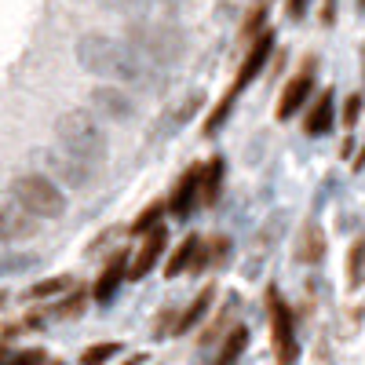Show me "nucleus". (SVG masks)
Segmentation results:
<instances>
[{
  "label": "nucleus",
  "mask_w": 365,
  "mask_h": 365,
  "mask_svg": "<svg viewBox=\"0 0 365 365\" xmlns=\"http://www.w3.org/2000/svg\"><path fill=\"white\" fill-rule=\"evenodd\" d=\"M267 303H270V332H274V351H278V361H296V332H292V314L285 307V299L270 289Z\"/></svg>",
  "instance_id": "obj_6"
},
{
  "label": "nucleus",
  "mask_w": 365,
  "mask_h": 365,
  "mask_svg": "<svg viewBox=\"0 0 365 365\" xmlns=\"http://www.w3.org/2000/svg\"><path fill=\"white\" fill-rule=\"evenodd\" d=\"M303 8H307V0H289V11H292V19H303Z\"/></svg>",
  "instance_id": "obj_26"
},
{
  "label": "nucleus",
  "mask_w": 365,
  "mask_h": 365,
  "mask_svg": "<svg viewBox=\"0 0 365 365\" xmlns=\"http://www.w3.org/2000/svg\"><path fill=\"white\" fill-rule=\"evenodd\" d=\"M194 201H197V172H187V175L179 179L175 194H172V212H175L179 220H187L190 208H194Z\"/></svg>",
  "instance_id": "obj_16"
},
{
  "label": "nucleus",
  "mask_w": 365,
  "mask_h": 365,
  "mask_svg": "<svg viewBox=\"0 0 365 365\" xmlns=\"http://www.w3.org/2000/svg\"><path fill=\"white\" fill-rule=\"evenodd\" d=\"M0 358H8V351H0Z\"/></svg>",
  "instance_id": "obj_28"
},
{
  "label": "nucleus",
  "mask_w": 365,
  "mask_h": 365,
  "mask_svg": "<svg viewBox=\"0 0 365 365\" xmlns=\"http://www.w3.org/2000/svg\"><path fill=\"white\" fill-rule=\"evenodd\" d=\"M44 161H48V168H51L58 179H63L66 187H73V190L88 187V182L99 175V168H96V165H88V161H81V158L66 154V150H55V154H48Z\"/></svg>",
  "instance_id": "obj_7"
},
{
  "label": "nucleus",
  "mask_w": 365,
  "mask_h": 365,
  "mask_svg": "<svg viewBox=\"0 0 365 365\" xmlns=\"http://www.w3.org/2000/svg\"><path fill=\"white\" fill-rule=\"evenodd\" d=\"M307 135H325L332 128V91H322V96L314 99L311 113H307Z\"/></svg>",
  "instance_id": "obj_15"
},
{
  "label": "nucleus",
  "mask_w": 365,
  "mask_h": 365,
  "mask_svg": "<svg viewBox=\"0 0 365 365\" xmlns=\"http://www.w3.org/2000/svg\"><path fill=\"white\" fill-rule=\"evenodd\" d=\"M77 63L106 81H120V84H135V88H161L165 84V66L143 58L135 48H128L125 41H113L106 34H84L77 41Z\"/></svg>",
  "instance_id": "obj_1"
},
{
  "label": "nucleus",
  "mask_w": 365,
  "mask_h": 365,
  "mask_svg": "<svg viewBox=\"0 0 365 365\" xmlns=\"http://www.w3.org/2000/svg\"><path fill=\"white\" fill-rule=\"evenodd\" d=\"M70 285V278H51V282H37L34 289H29V296L41 299V296H55V292H63Z\"/></svg>",
  "instance_id": "obj_23"
},
{
  "label": "nucleus",
  "mask_w": 365,
  "mask_h": 365,
  "mask_svg": "<svg viewBox=\"0 0 365 365\" xmlns=\"http://www.w3.org/2000/svg\"><path fill=\"white\" fill-rule=\"evenodd\" d=\"M55 139H58V150H66V154L96 168L106 161V132L91 110H66L55 120Z\"/></svg>",
  "instance_id": "obj_2"
},
{
  "label": "nucleus",
  "mask_w": 365,
  "mask_h": 365,
  "mask_svg": "<svg viewBox=\"0 0 365 365\" xmlns=\"http://www.w3.org/2000/svg\"><path fill=\"white\" fill-rule=\"evenodd\" d=\"M4 299H8V296H4V292H0V303H4Z\"/></svg>",
  "instance_id": "obj_27"
},
{
  "label": "nucleus",
  "mask_w": 365,
  "mask_h": 365,
  "mask_svg": "<svg viewBox=\"0 0 365 365\" xmlns=\"http://www.w3.org/2000/svg\"><path fill=\"white\" fill-rule=\"evenodd\" d=\"M361 263H365V241H354L351 256H347V282H351V289L361 285Z\"/></svg>",
  "instance_id": "obj_20"
},
{
  "label": "nucleus",
  "mask_w": 365,
  "mask_h": 365,
  "mask_svg": "<svg viewBox=\"0 0 365 365\" xmlns=\"http://www.w3.org/2000/svg\"><path fill=\"white\" fill-rule=\"evenodd\" d=\"M37 234V216L11 201V205H0V245L4 241H22V237H34Z\"/></svg>",
  "instance_id": "obj_9"
},
{
  "label": "nucleus",
  "mask_w": 365,
  "mask_h": 365,
  "mask_svg": "<svg viewBox=\"0 0 365 365\" xmlns=\"http://www.w3.org/2000/svg\"><path fill=\"white\" fill-rule=\"evenodd\" d=\"M245 344H249V329H234L227 336V344H223V351H220V361H234L241 351H245Z\"/></svg>",
  "instance_id": "obj_21"
},
{
  "label": "nucleus",
  "mask_w": 365,
  "mask_h": 365,
  "mask_svg": "<svg viewBox=\"0 0 365 365\" xmlns=\"http://www.w3.org/2000/svg\"><path fill=\"white\" fill-rule=\"evenodd\" d=\"M125 44L135 48L143 58L158 66H175L182 51H187V37H182V29H175L172 22L165 19H135L128 29H125Z\"/></svg>",
  "instance_id": "obj_3"
},
{
  "label": "nucleus",
  "mask_w": 365,
  "mask_h": 365,
  "mask_svg": "<svg viewBox=\"0 0 365 365\" xmlns=\"http://www.w3.org/2000/svg\"><path fill=\"white\" fill-rule=\"evenodd\" d=\"M220 187H223V158H212L205 165V172L197 175V197L205 205H216L220 201Z\"/></svg>",
  "instance_id": "obj_14"
},
{
  "label": "nucleus",
  "mask_w": 365,
  "mask_h": 365,
  "mask_svg": "<svg viewBox=\"0 0 365 365\" xmlns=\"http://www.w3.org/2000/svg\"><path fill=\"white\" fill-rule=\"evenodd\" d=\"M285 227H289V212H274V216H267V220H263V227L256 230L252 245H249L245 274H252V278H256V274L267 267V259H270V252H274V249H278V241H282Z\"/></svg>",
  "instance_id": "obj_5"
},
{
  "label": "nucleus",
  "mask_w": 365,
  "mask_h": 365,
  "mask_svg": "<svg viewBox=\"0 0 365 365\" xmlns=\"http://www.w3.org/2000/svg\"><path fill=\"white\" fill-rule=\"evenodd\" d=\"M120 282H125V256H117V259L103 270V278L96 282V299H110Z\"/></svg>",
  "instance_id": "obj_19"
},
{
  "label": "nucleus",
  "mask_w": 365,
  "mask_h": 365,
  "mask_svg": "<svg viewBox=\"0 0 365 365\" xmlns=\"http://www.w3.org/2000/svg\"><path fill=\"white\" fill-rule=\"evenodd\" d=\"M91 106H96L99 117H110V120H128V117L135 113L132 96H125L120 88H110V84H103V88L91 91Z\"/></svg>",
  "instance_id": "obj_11"
},
{
  "label": "nucleus",
  "mask_w": 365,
  "mask_h": 365,
  "mask_svg": "<svg viewBox=\"0 0 365 365\" xmlns=\"http://www.w3.org/2000/svg\"><path fill=\"white\" fill-rule=\"evenodd\" d=\"M11 197L37 220H58L66 212V194L44 172H26L11 182Z\"/></svg>",
  "instance_id": "obj_4"
},
{
  "label": "nucleus",
  "mask_w": 365,
  "mask_h": 365,
  "mask_svg": "<svg viewBox=\"0 0 365 365\" xmlns=\"http://www.w3.org/2000/svg\"><path fill=\"white\" fill-rule=\"evenodd\" d=\"M120 347L117 344H96V347H88L84 354H81V361L84 365H96V361H106V358H113Z\"/></svg>",
  "instance_id": "obj_22"
},
{
  "label": "nucleus",
  "mask_w": 365,
  "mask_h": 365,
  "mask_svg": "<svg viewBox=\"0 0 365 365\" xmlns=\"http://www.w3.org/2000/svg\"><path fill=\"white\" fill-rule=\"evenodd\" d=\"M212 296H216V289H212V285H205V289L197 292V299H194L190 307L182 311V314H179V322H175V332H187L190 325H197V322L205 318V311H208V303H212Z\"/></svg>",
  "instance_id": "obj_17"
},
{
  "label": "nucleus",
  "mask_w": 365,
  "mask_h": 365,
  "mask_svg": "<svg viewBox=\"0 0 365 365\" xmlns=\"http://www.w3.org/2000/svg\"><path fill=\"white\" fill-rule=\"evenodd\" d=\"M158 216H161V205H150V208L143 212V216H139V220L132 223V230H135V234H143V230H150V227H154V223H158Z\"/></svg>",
  "instance_id": "obj_24"
},
{
  "label": "nucleus",
  "mask_w": 365,
  "mask_h": 365,
  "mask_svg": "<svg viewBox=\"0 0 365 365\" xmlns=\"http://www.w3.org/2000/svg\"><path fill=\"white\" fill-rule=\"evenodd\" d=\"M99 4L125 19H165L175 11V0H99Z\"/></svg>",
  "instance_id": "obj_10"
},
{
  "label": "nucleus",
  "mask_w": 365,
  "mask_h": 365,
  "mask_svg": "<svg viewBox=\"0 0 365 365\" xmlns=\"http://www.w3.org/2000/svg\"><path fill=\"white\" fill-rule=\"evenodd\" d=\"M311 88H314V73H311V70L296 73V77L289 81V88L282 91V103H278V117H282V120L296 117V113H299L303 106H307V99H311Z\"/></svg>",
  "instance_id": "obj_12"
},
{
  "label": "nucleus",
  "mask_w": 365,
  "mask_h": 365,
  "mask_svg": "<svg viewBox=\"0 0 365 365\" xmlns=\"http://www.w3.org/2000/svg\"><path fill=\"white\" fill-rule=\"evenodd\" d=\"M358 106H361V96H351L347 106H344V125L354 128V120H358Z\"/></svg>",
  "instance_id": "obj_25"
},
{
  "label": "nucleus",
  "mask_w": 365,
  "mask_h": 365,
  "mask_svg": "<svg viewBox=\"0 0 365 365\" xmlns=\"http://www.w3.org/2000/svg\"><path fill=\"white\" fill-rule=\"evenodd\" d=\"M197 245H201V241L190 234L187 241H182V245L175 249V256L168 259V267H165V278H179V274L182 270H187V267H194V256H197Z\"/></svg>",
  "instance_id": "obj_18"
},
{
  "label": "nucleus",
  "mask_w": 365,
  "mask_h": 365,
  "mask_svg": "<svg viewBox=\"0 0 365 365\" xmlns=\"http://www.w3.org/2000/svg\"><path fill=\"white\" fill-rule=\"evenodd\" d=\"M165 241H168V234H165V227H150V234H146V241L139 245V256L125 267V278H132V282H139V278H146L150 270H154V263L161 259V252H165Z\"/></svg>",
  "instance_id": "obj_8"
},
{
  "label": "nucleus",
  "mask_w": 365,
  "mask_h": 365,
  "mask_svg": "<svg viewBox=\"0 0 365 365\" xmlns=\"http://www.w3.org/2000/svg\"><path fill=\"white\" fill-rule=\"evenodd\" d=\"M296 259L299 263H322L325 259V234H322V227L311 220L307 227H303V237H299V252H296Z\"/></svg>",
  "instance_id": "obj_13"
}]
</instances>
